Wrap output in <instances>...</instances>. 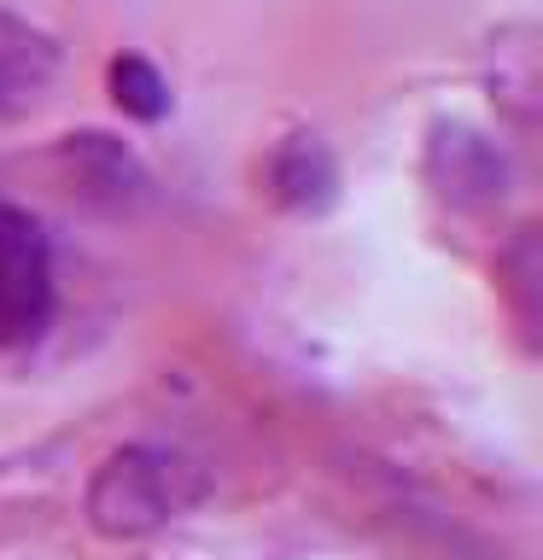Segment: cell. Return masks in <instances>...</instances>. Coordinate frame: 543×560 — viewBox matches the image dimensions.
<instances>
[{"label": "cell", "mask_w": 543, "mask_h": 560, "mask_svg": "<svg viewBox=\"0 0 543 560\" xmlns=\"http://www.w3.org/2000/svg\"><path fill=\"white\" fill-rule=\"evenodd\" d=\"M205 497V472L187 462L182 450L164 444H123L94 467L88 479V525L112 542H135L164 532L170 520H182L193 502Z\"/></svg>", "instance_id": "1"}, {"label": "cell", "mask_w": 543, "mask_h": 560, "mask_svg": "<svg viewBox=\"0 0 543 560\" xmlns=\"http://www.w3.org/2000/svg\"><path fill=\"white\" fill-rule=\"evenodd\" d=\"M53 327V252L47 228L18 205H0V345L24 350Z\"/></svg>", "instance_id": "2"}, {"label": "cell", "mask_w": 543, "mask_h": 560, "mask_svg": "<svg viewBox=\"0 0 543 560\" xmlns=\"http://www.w3.org/2000/svg\"><path fill=\"white\" fill-rule=\"evenodd\" d=\"M427 182L455 210H497L515 187V175H508L497 140H485L467 122H438L427 140Z\"/></svg>", "instance_id": "3"}, {"label": "cell", "mask_w": 543, "mask_h": 560, "mask_svg": "<svg viewBox=\"0 0 543 560\" xmlns=\"http://www.w3.org/2000/svg\"><path fill=\"white\" fill-rule=\"evenodd\" d=\"M59 152H65L70 175H77V187H82L94 205H105V210H135V205L152 199V175H147V164H140L129 147H123V140L100 135V129H82V135H70Z\"/></svg>", "instance_id": "4"}, {"label": "cell", "mask_w": 543, "mask_h": 560, "mask_svg": "<svg viewBox=\"0 0 543 560\" xmlns=\"http://www.w3.org/2000/svg\"><path fill=\"white\" fill-rule=\"evenodd\" d=\"M53 70H59L53 35L24 24V18H12V12H0V117L42 100Z\"/></svg>", "instance_id": "5"}, {"label": "cell", "mask_w": 543, "mask_h": 560, "mask_svg": "<svg viewBox=\"0 0 543 560\" xmlns=\"http://www.w3.org/2000/svg\"><path fill=\"white\" fill-rule=\"evenodd\" d=\"M269 192L298 217H322L339 199V164H333V152L315 135H292L269 158Z\"/></svg>", "instance_id": "6"}, {"label": "cell", "mask_w": 543, "mask_h": 560, "mask_svg": "<svg viewBox=\"0 0 543 560\" xmlns=\"http://www.w3.org/2000/svg\"><path fill=\"white\" fill-rule=\"evenodd\" d=\"M112 100H117V112L135 117V122H164L170 117V82H164V70H158L152 59H140V52L112 59Z\"/></svg>", "instance_id": "7"}]
</instances>
